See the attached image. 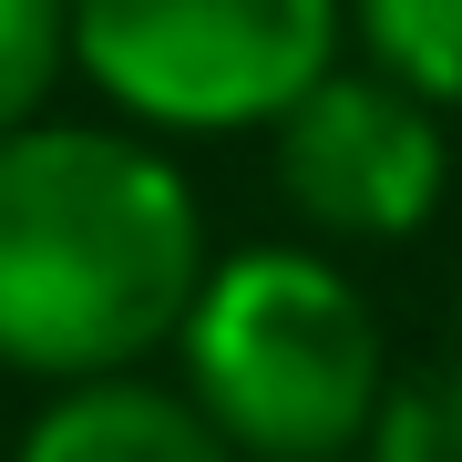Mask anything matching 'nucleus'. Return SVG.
Wrapping results in <instances>:
<instances>
[{
	"instance_id": "1a4fd4ad",
	"label": "nucleus",
	"mask_w": 462,
	"mask_h": 462,
	"mask_svg": "<svg viewBox=\"0 0 462 462\" xmlns=\"http://www.w3.org/2000/svg\"><path fill=\"white\" fill-rule=\"evenodd\" d=\"M452 339H462V288H452Z\"/></svg>"
},
{
	"instance_id": "7ed1b4c3",
	"label": "nucleus",
	"mask_w": 462,
	"mask_h": 462,
	"mask_svg": "<svg viewBox=\"0 0 462 462\" xmlns=\"http://www.w3.org/2000/svg\"><path fill=\"white\" fill-rule=\"evenodd\" d=\"M349 0H72V72L154 134H278L339 72Z\"/></svg>"
},
{
	"instance_id": "f03ea898",
	"label": "nucleus",
	"mask_w": 462,
	"mask_h": 462,
	"mask_svg": "<svg viewBox=\"0 0 462 462\" xmlns=\"http://www.w3.org/2000/svg\"><path fill=\"white\" fill-rule=\"evenodd\" d=\"M185 401L247 462H349L370 452L391 349L370 298L319 247H236L185 309Z\"/></svg>"
},
{
	"instance_id": "423d86ee",
	"label": "nucleus",
	"mask_w": 462,
	"mask_h": 462,
	"mask_svg": "<svg viewBox=\"0 0 462 462\" xmlns=\"http://www.w3.org/2000/svg\"><path fill=\"white\" fill-rule=\"evenodd\" d=\"M360 62L421 93L431 114H462V0H349Z\"/></svg>"
},
{
	"instance_id": "20e7f679",
	"label": "nucleus",
	"mask_w": 462,
	"mask_h": 462,
	"mask_svg": "<svg viewBox=\"0 0 462 462\" xmlns=\"http://www.w3.org/2000/svg\"><path fill=\"white\" fill-rule=\"evenodd\" d=\"M267 165H278V196L298 206L309 236H329V247H401V236L431 226L452 154H442V114L421 93H401L370 62H339L267 134Z\"/></svg>"
},
{
	"instance_id": "f257e3e1",
	"label": "nucleus",
	"mask_w": 462,
	"mask_h": 462,
	"mask_svg": "<svg viewBox=\"0 0 462 462\" xmlns=\"http://www.w3.org/2000/svg\"><path fill=\"white\" fill-rule=\"evenodd\" d=\"M196 185L134 124H11L0 134V370L124 380L185 339L206 288Z\"/></svg>"
},
{
	"instance_id": "39448f33",
	"label": "nucleus",
	"mask_w": 462,
	"mask_h": 462,
	"mask_svg": "<svg viewBox=\"0 0 462 462\" xmlns=\"http://www.w3.org/2000/svg\"><path fill=\"white\" fill-rule=\"evenodd\" d=\"M11 462H247V452L185 401V380L124 370V380H72V391H51Z\"/></svg>"
},
{
	"instance_id": "0eeeda50",
	"label": "nucleus",
	"mask_w": 462,
	"mask_h": 462,
	"mask_svg": "<svg viewBox=\"0 0 462 462\" xmlns=\"http://www.w3.org/2000/svg\"><path fill=\"white\" fill-rule=\"evenodd\" d=\"M360 462H462V349L431 370H391Z\"/></svg>"
},
{
	"instance_id": "6e6552de",
	"label": "nucleus",
	"mask_w": 462,
	"mask_h": 462,
	"mask_svg": "<svg viewBox=\"0 0 462 462\" xmlns=\"http://www.w3.org/2000/svg\"><path fill=\"white\" fill-rule=\"evenodd\" d=\"M62 72H72V0H0V134L42 124Z\"/></svg>"
}]
</instances>
